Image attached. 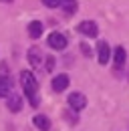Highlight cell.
<instances>
[{
  "label": "cell",
  "instance_id": "1",
  "mask_svg": "<svg viewBox=\"0 0 129 131\" xmlns=\"http://www.w3.org/2000/svg\"><path fill=\"white\" fill-rule=\"evenodd\" d=\"M20 85H22V89H24L26 95L38 91V81H36V77L32 75L30 71H22L20 73Z\"/></svg>",
  "mask_w": 129,
  "mask_h": 131
},
{
  "label": "cell",
  "instance_id": "12",
  "mask_svg": "<svg viewBox=\"0 0 129 131\" xmlns=\"http://www.w3.org/2000/svg\"><path fill=\"white\" fill-rule=\"evenodd\" d=\"M28 34H30L32 38H38V36L42 34V24H40L38 20L30 22V24H28Z\"/></svg>",
  "mask_w": 129,
  "mask_h": 131
},
{
  "label": "cell",
  "instance_id": "15",
  "mask_svg": "<svg viewBox=\"0 0 129 131\" xmlns=\"http://www.w3.org/2000/svg\"><path fill=\"white\" fill-rule=\"evenodd\" d=\"M45 69H47V71H52V69H55V59H48L47 65H45Z\"/></svg>",
  "mask_w": 129,
  "mask_h": 131
},
{
  "label": "cell",
  "instance_id": "10",
  "mask_svg": "<svg viewBox=\"0 0 129 131\" xmlns=\"http://www.w3.org/2000/svg\"><path fill=\"white\" fill-rule=\"evenodd\" d=\"M32 121H34V125H36L40 131H48L50 129V121H48V117H45V115H36Z\"/></svg>",
  "mask_w": 129,
  "mask_h": 131
},
{
  "label": "cell",
  "instance_id": "6",
  "mask_svg": "<svg viewBox=\"0 0 129 131\" xmlns=\"http://www.w3.org/2000/svg\"><path fill=\"white\" fill-rule=\"evenodd\" d=\"M97 52H99V63L101 65H107L109 63V57H111V49H109V45L105 40L97 45Z\"/></svg>",
  "mask_w": 129,
  "mask_h": 131
},
{
  "label": "cell",
  "instance_id": "16",
  "mask_svg": "<svg viewBox=\"0 0 129 131\" xmlns=\"http://www.w3.org/2000/svg\"><path fill=\"white\" fill-rule=\"evenodd\" d=\"M2 2H12V0H2Z\"/></svg>",
  "mask_w": 129,
  "mask_h": 131
},
{
  "label": "cell",
  "instance_id": "7",
  "mask_svg": "<svg viewBox=\"0 0 129 131\" xmlns=\"http://www.w3.org/2000/svg\"><path fill=\"white\" fill-rule=\"evenodd\" d=\"M67 87H69V77H67V75H57V77L52 79V91L61 93Z\"/></svg>",
  "mask_w": 129,
  "mask_h": 131
},
{
  "label": "cell",
  "instance_id": "2",
  "mask_svg": "<svg viewBox=\"0 0 129 131\" xmlns=\"http://www.w3.org/2000/svg\"><path fill=\"white\" fill-rule=\"evenodd\" d=\"M10 91H12V79L8 77V69H6V65H2V67H0V97H8V95H12Z\"/></svg>",
  "mask_w": 129,
  "mask_h": 131
},
{
  "label": "cell",
  "instance_id": "3",
  "mask_svg": "<svg viewBox=\"0 0 129 131\" xmlns=\"http://www.w3.org/2000/svg\"><path fill=\"white\" fill-rule=\"evenodd\" d=\"M77 28H79L81 34H85L89 38H95L97 34H99V26H97V22H93V20H83Z\"/></svg>",
  "mask_w": 129,
  "mask_h": 131
},
{
  "label": "cell",
  "instance_id": "13",
  "mask_svg": "<svg viewBox=\"0 0 129 131\" xmlns=\"http://www.w3.org/2000/svg\"><path fill=\"white\" fill-rule=\"evenodd\" d=\"M28 63H30L32 67L40 65V50L36 49V47H32V49L28 50Z\"/></svg>",
  "mask_w": 129,
  "mask_h": 131
},
{
  "label": "cell",
  "instance_id": "9",
  "mask_svg": "<svg viewBox=\"0 0 129 131\" xmlns=\"http://www.w3.org/2000/svg\"><path fill=\"white\" fill-rule=\"evenodd\" d=\"M59 6L64 10V14H75V10H77V0H59Z\"/></svg>",
  "mask_w": 129,
  "mask_h": 131
},
{
  "label": "cell",
  "instance_id": "4",
  "mask_svg": "<svg viewBox=\"0 0 129 131\" xmlns=\"http://www.w3.org/2000/svg\"><path fill=\"white\" fill-rule=\"evenodd\" d=\"M85 105H87V97L83 95V93H71L69 95V107L71 109H75V111H81V109H85Z\"/></svg>",
  "mask_w": 129,
  "mask_h": 131
},
{
  "label": "cell",
  "instance_id": "5",
  "mask_svg": "<svg viewBox=\"0 0 129 131\" xmlns=\"http://www.w3.org/2000/svg\"><path fill=\"white\" fill-rule=\"evenodd\" d=\"M48 47L55 50H63L64 47H67V36L61 32H52L48 34Z\"/></svg>",
  "mask_w": 129,
  "mask_h": 131
},
{
  "label": "cell",
  "instance_id": "8",
  "mask_svg": "<svg viewBox=\"0 0 129 131\" xmlns=\"http://www.w3.org/2000/svg\"><path fill=\"white\" fill-rule=\"evenodd\" d=\"M8 109L12 113H18L22 109V99H20V95H8Z\"/></svg>",
  "mask_w": 129,
  "mask_h": 131
},
{
  "label": "cell",
  "instance_id": "14",
  "mask_svg": "<svg viewBox=\"0 0 129 131\" xmlns=\"http://www.w3.org/2000/svg\"><path fill=\"white\" fill-rule=\"evenodd\" d=\"M42 4L48 6V8H57L59 6V0H42Z\"/></svg>",
  "mask_w": 129,
  "mask_h": 131
},
{
  "label": "cell",
  "instance_id": "11",
  "mask_svg": "<svg viewBox=\"0 0 129 131\" xmlns=\"http://www.w3.org/2000/svg\"><path fill=\"white\" fill-rule=\"evenodd\" d=\"M113 63H115V67H117V69H121V67H123V63H125V49H123V47H117V49H115Z\"/></svg>",
  "mask_w": 129,
  "mask_h": 131
}]
</instances>
